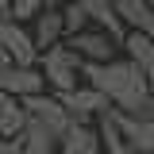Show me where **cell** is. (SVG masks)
Listing matches in <instances>:
<instances>
[{
  "label": "cell",
  "instance_id": "cell-1",
  "mask_svg": "<svg viewBox=\"0 0 154 154\" xmlns=\"http://www.w3.org/2000/svg\"><path fill=\"white\" fill-rule=\"evenodd\" d=\"M38 69L46 77V89L50 93H69V89H77V81H81V54L62 38V42L46 46L38 54Z\"/></svg>",
  "mask_w": 154,
  "mask_h": 154
},
{
  "label": "cell",
  "instance_id": "cell-2",
  "mask_svg": "<svg viewBox=\"0 0 154 154\" xmlns=\"http://www.w3.org/2000/svg\"><path fill=\"white\" fill-rule=\"evenodd\" d=\"M23 108H27V116L35 119V123H42L46 131L54 135V139H62V135L69 131V123H73V116L66 112V104L58 100V93H35V96H27L23 100Z\"/></svg>",
  "mask_w": 154,
  "mask_h": 154
},
{
  "label": "cell",
  "instance_id": "cell-3",
  "mask_svg": "<svg viewBox=\"0 0 154 154\" xmlns=\"http://www.w3.org/2000/svg\"><path fill=\"white\" fill-rule=\"evenodd\" d=\"M58 100L66 104V112L73 116L77 123H93L96 116L112 112V100L100 93V89H93V85H77L69 93H58Z\"/></svg>",
  "mask_w": 154,
  "mask_h": 154
},
{
  "label": "cell",
  "instance_id": "cell-4",
  "mask_svg": "<svg viewBox=\"0 0 154 154\" xmlns=\"http://www.w3.org/2000/svg\"><path fill=\"white\" fill-rule=\"evenodd\" d=\"M0 93H12L19 100H27V96L35 93H46V77L38 66H19V62H8L4 69H0Z\"/></svg>",
  "mask_w": 154,
  "mask_h": 154
},
{
  "label": "cell",
  "instance_id": "cell-5",
  "mask_svg": "<svg viewBox=\"0 0 154 154\" xmlns=\"http://www.w3.org/2000/svg\"><path fill=\"white\" fill-rule=\"evenodd\" d=\"M66 42L73 46L81 62H112L116 50H119V42H116L108 31H100V27H85V31H77V35H66Z\"/></svg>",
  "mask_w": 154,
  "mask_h": 154
},
{
  "label": "cell",
  "instance_id": "cell-6",
  "mask_svg": "<svg viewBox=\"0 0 154 154\" xmlns=\"http://www.w3.org/2000/svg\"><path fill=\"white\" fill-rule=\"evenodd\" d=\"M0 46L12 54V62L19 66H35L38 62V50H35V38L31 31L19 23V19H0Z\"/></svg>",
  "mask_w": 154,
  "mask_h": 154
},
{
  "label": "cell",
  "instance_id": "cell-7",
  "mask_svg": "<svg viewBox=\"0 0 154 154\" xmlns=\"http://www.w3.org/2000/svg\"><path fill=\"white\" fill-rule=\"evenodd\" d=\"M119 135L127 139V146H135L139 154H154V119H143V116H123L112 112Z\"/></svg>",
  "mask_w": 154,
  "mask_h": 154
},
{
  "label": "cell",
  "instance_id": "cell-8",
  "mask_svg": "<svg viewBox=\"0 0 154 154\" xmlns=\"http://www.w3.org/2000/svg\"><path fill=\"white\" fill-rule=\"evenodd\" d=\"M31 38H35V50H38V54H42L46 46H54V42L66 38V16H62L58 4H46V8L35 16V31H31Z\"/></svg>",
  "mask_w": 154,
  "mask_h": 154
},
{
  "label": "cell",
  "instance_id": "cell-9",
  "mask_svg": "<svg viewBox=\"0 0 154 154\" xmlns=\"http://www.w3.org/2000/svg\"><path fill=\"white\" fill-rule=\"evenodd\" d=\"M58 154H100V131L93 123H69V131L58 139Z\"/></svg>",
  "mask_w": 154,
  "mask_h": 154
},
{
  "label": "cell",
  "instance_id": "cell-10",
  "mask_svg": "<svg viewBox=\"0 0 154 154\" xmlns=\"http://www.w3.org/2000/svg\"><path fill=\"white\" fill-rule=\"evenodd\" d=\"M119 46H123V54H127L135 66L143 69V77H146V81L154 85V35H143V31H127Z\"/></svg>",
  "mask_w": 154,
  "mask_h": 154
},
{
  "label": "cell",
  "instance_id": "cell-11",
  "mask_svg": "<svg viewBox=\"0 0 154 154\" xmlns=\"http://www.w3.org/2000/svg\"><path fill=\"white\" fill-rule=\"evenodd\" d=\"M77 4L85 8V16L93 19L100 31H108V35H112L116 42H123L127 27H123V19L116 16V4H112V0H77Z\"/></svg>",
  "mask_w": 154,
  "mask_h": 154
},
{
  "label": "cell",
  "instance_id": "cell-12",
  "mask_svg": "<svg viewBox=\"0 0 154 154\" xmlns=\"http://www.w3.org/2000/svg\"><path fill=\"white\" fill-rule=\"evenodd\" d=\"M116 16L123 19L127 31H143V35H154V8L146 0H112Z\"/></svg>",
  "mask_w": 154,
  "mask_h": 154
},
{
  "label": "cell",
  "instance_id": "cell-13",
  "mask_svg": "<svg viewBox=\"0 0 154 154\" xmlns=\"http://www.w3.org/2000/svg\"><path fill=\"white\" fill-rule=\"evenodd\" d=\"M27 127V108L12 93H0V139H19Z\"/></svg>",
  "mask_w": 154,
  "mask_h": 154
},
{
  "label": "cell",
  "instance_id": "cell-14",
  "mask_svg": "<svg viewBox=\"0 0 154 154\" xmlns=\"http://www.w3.org/2000/svg\"><path fill=\"white\" fill-rule=\"evenodd\" d=\"M19 154H58V139L27 116V127L19 135Z\"/></svg>",
  "mask_w": 154,
  "mask_h": 154
},
{
  "label": "cell",
  "instance_id": "cell-15",
  "mask_svg": "<svg viewBox=\"0 0 154 154\" xmlns=\"http://www.w3.org/2000/svg\"><path fill=\"white\" fill-rule=\"evenodd\" d=\"M96 131H100V150H108V154H139L135 146H127V139L119 135V127H116L112 112L96 116Z\"/></svg>",
  "mask_w": 154,
  "mask_h": 154
},
{
  "label": "cell",
  "instance_id": "cell-16",
  "mask_svg": "<svg viewBox=\"0 0 154 154\" xmlns=\"http://www.w3.org/2000/svg\"><path fill=\"white\" fill-rule=\"evenodd\" d=\"M62 16H66V35H77V31H85V27L93 23L77 0H66V4H62Z\"/></svg>",
  "mask_w": 154,
  "mask_h": 154
},
{
  "label": "cell",
  "instance_id": "cell-17",
  "mask_svg": "<svg viewBox=\"0 0 154 154\" xmlns=\"http://www.w3.org/2000/svg\"><path fill=\"white\" fill-rule=\"evenodd\" d=\"M42 8H46V0H12V19L27 23V19H35Z\"/></svg>",
  "mask_w": 154,
  "mask_h": 154
},
{
  "label": "cell",
  "instance_id": "cell-18",
  "mask_svg": "<svg viewBox=\"0 0 154 154\" xmlns=\"http://www.w3.org/2000/svg\"><path fill=\"white\" fill-rule=\"evenodd\" d=\"M19 150V139H0V154H16Z\"/></svg>",
  "mask_w": 154,
  "mask_h": 154
},
{
  "label": "cell",
  "instance_id": "cell-19",
  "mask_svg": "<svg viewBox=\"0 0 154 154\" xmlns=\"http://www.w3.org/2000/svg\"><path fill=\"white\" fill-rule=\"evenodd\" d=\"M0 19H12V0H0Z\"/></svg>",
  "mask_w": 154,
  "mask_h": 154
},
{
  "label": "cell",
  "instance_id": "cell-20",
  "mask_svg": "<svg viewBox=\"0 0 154 154\" xmlns=\"http://www.w3.org/2000/svg\"><path fill=\"white\" fill-rule=\"evenodd\" d=\"M8 62H12V54H8V50H4V46H0V69H4V66H8Z\"/></svg>",
  "mask_w": 154,
  "mask_h": 154
},
{
  "label": "cell",
  "instance_id": "cell-21",
  "mask_svg": "<svg viewBox=\"0 0 154 154\" xmlns=\"http://www.w3.org/2000/svg\"><path fill=\"white\" fill-rule=\"evenodd\" d=\"M46 4H58V8H62V4H66V0H46Z\"/></svg>",
  "mask_w": 154,
  "mask_h": 154
},
{
  "label": "cell",
  "instance_id": "cell-22",
  "mask_svg": "<svg viewBox=\"0 0 154 154\" xmlns=\"http://www.w3.org/2000/svg\"><path fill=\"white\" fill-rule=\"evenodd\" d=\"M146 4H150V8H154V0H146Z\"/></svg>",
  "mask_w": 154,
  "mask_h": 154
}]
</instances>
